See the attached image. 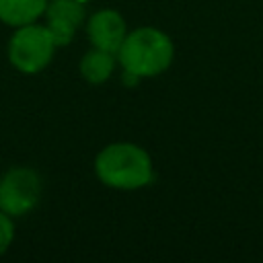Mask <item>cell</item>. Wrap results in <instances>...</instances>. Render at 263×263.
Listing matches in <instances>:
<instances>
[{"instance_id": "6da1fadb", "label": "cell", "mask_w": 263, "mask_h": 263, "mask_svg": "<svg viewBox=\"0 0 263 263\" xmlns=\"http://www.w3.org/2000/svg\"><path fill=\"white\" fill-rule=\"evenodd\" d=\"M95 171L97 177L113 189H140L152 183L154 177L148 152L127 142L103 148L95 160Z\"/></svg>"}, {"instance_id": "7a4b0ae2", "label": "cell", "mask_w": 263, "mask_h": 263, "mask_svg": "<svg viewBox=\"0 0 263 263\" xmlns=\"http://www.w3.org/2000/svg\"><path fill=\"white\" fill-rule=\"evenodd\" d=\"M117 55L125 72L142 78L164 72L173 62L175 47L166 33L154 27H142L125 35Z\"/></svg>"}, {"instance_id": "3957f363", "label": "cell", "mask_w": 263, "mask_h": 263, "mask_svg": "<svg viewBox=\"0 0 263 263\" xmlns=\"http://www.w3.org/2000/svg\"><path fill=\"white\" fill-rule=\"evenodd\" d=\"M55 43L47 31V27L39 25H23L8 43V58L10 64L25 72L35 74L41 72L53 58Z\"/></svg>"}, {"instance_id": "277c9868", "label": "cell", "mask_w": 263, "mask_h": 263, "mask_svg": "<svg viewBox=\"0 0 263 263\" xmlns=\"http://www.w3.org/2000/svg\"><path fill=\"white\" fill-rule=\"evenodd\" d=\"M41 195V179L33 168H10L0 179V210L8 216L31 212Z\"/></svg>"}, {"instance_id": "5b68a950", "label": "cell", "mask_w": 263, "mask_h": 263, "mask_svg": "<svg viewBox=\"0 0 263 263\" xmlns=\"http://www.w3.org/2000/svg\"><path fill=\"white\" fill-rule=\"evenodd\" d=\"M47 14V31L55 45H66L72 41L76 29L82 23L84 8L78 0H53L45 6Z\"/></svg>"}, {"instance_id": "8992f818", "label": "cell", "mask_w": 263, "mask_h": 263, "mask_svg": "<svg viewBox=\"0 0 263 263\" xmlns=\"http://www.w3.org/2000/svg\"><path fill=\"white\" fill-rule=\"evenodd\" d=\"M86 33H88V39L95 47L111 51V53H117V49L121 47V43L127 35L125 33V21L115 10L95 12L86 25Z\"/></svg>"}, {"instance_id": "52a82bcc", "label": "cell", "mask_w": 263, "mask_h": 263, "mask_svg": "<svg viewBox=\"0 0 263 263\" xmlns=\"http://www.w3.org/2000/svg\"><path fill=\"white\" fill-rule=\"evenodd\" d=\"M45 6L47 0H0V21L6 25L23 27L45 12Z\"/></svg>"}, {"instance_id": "ba28073f", "label": "cell", "mask_w": 263, "mask_h": 263, "mask_svg": "<svg viewBox=\"0 0 263 263\" xmlns=\"http://www.w3.org/2000/svg\"><path fill=\"white\" fill-rule=\"evenodd\" d=\"M113 66H115L113 53L95 47V49L86 51L84 58L80 60V74H82L90 84H101V82H105V80L111 76Z\"/></svg>"}, {"instance_id": "9c48e42d", "label": "cell", "mask_w": 263, "mask_h": 263, "mask_svg": "<svg viewBox=\"0 0 263 263\" xmlns=\"http://www.w3.org/2000/svg\"><path fill=\"white\" fill-rule=\"evenodd\" d=\"M12 236H14V226L8 218V214L0 210V255L8 249V245L12 242Z\"/></svg>"}, {"instance_id": "30bf717a", "label": "cell", "mask_w": 263, "mask_h": 263, "mask_svg": "<svg viewBox=\"0 0 263 263\" xmlns=\"http://www.w3.org/2000/svg\"><path fill=\"white\" fill-rule=\"evenodd\" d=\"M78 2H84V0H78Z\"/></svg>"}]
</instances>
